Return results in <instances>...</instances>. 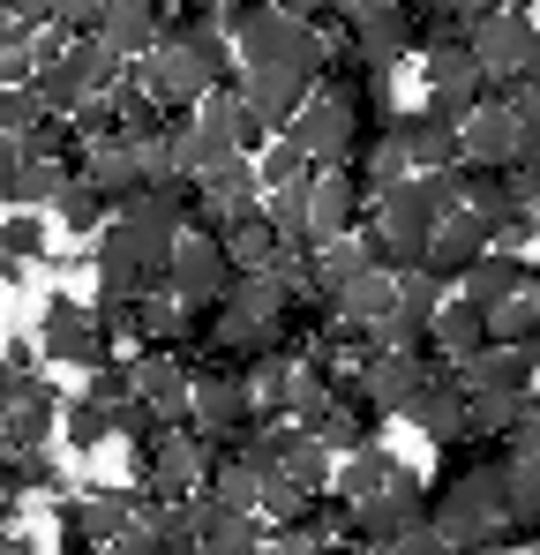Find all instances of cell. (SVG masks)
I'll list each match as a JSON object with an SVG mask.
<instances>
[{
  "label": "cell",
  "instance_id": "31",
  "mask_svg": "<svg viewBox=\"0 0 540 555\" xmlns=\"http://www.w3.org/2000/svg\"><path fill=\"white\" fill-rule=\"evenodd\" d=\"M68 181V166H46V158H15V166H0V203L8 210H46L53 195Z\"/></svg>",
  "mask_w": 540,
  "mask_h": 555
},
{
  "label": "cell",
  "instance_id": "9",
  "mask_svg": "<svg viewBox=\"0 0 540 555\" xmlns=\"http://www.w3.org/2000/svg\"><path fill=\"white\" fill-rule=\"evenodd\" d=\"M233 285V263H226V248H218V233H180L173 256H166V293H173L180 308H210L218 293Z\"/></svg>",
  "mask_w": 540,
  "mask_h": 555
},
{
  "label": "cell",
  "instance_id": "8",
  "mask_svg": "<svg viewBox=\"0 0 540 555\" xmlns=\"http://www.w3.org/2000/svg\"><path fill=\"white\" fill-rule=\"evenodd\" d=\"M360 218H368V188L353 166H323L308 181V248H331V241H353Z\"/></svg>",
  "mask_w": 540,
  "mask_h": 555
},
{
  "label": "cell",
  "instance_id": "15",
  "mask_svg": "<svg viewBox=\"0 0 540 555\" xmlns=\"http://www.w3.org/2000/svg\"><path fill=\"white\" fill-rule=\"evenodd\" d=\"M488 248H496L488 218L450 210V218H436V233H428V248H421V271L443 278V285H458V278H465V263H473V256H488Z\"/></svg>",
  "mask_w": 540,
  "mask_h": 555
},
{
  "label": "cell",
  "instance_id": "49",
  "mask_svg": "<svg viewBox=\"0 0 540 555\" xmlns=\"http://www.w3.org/2000/svg\"><path fill=\"white\" fill-rule=\"evenodd\" d=\"M338 8H346V15H353V8H368V0H338Z\"/></svg>",
  "mask_w": 540,
  "mask_h": 555
},
{
  "label": "cell",
  "instance_id": "12",
  "mask_svg": "<svg viewBox=\"0 0 540 555\" xmlns=\"http://www.w3.org/2000/svg\"><path fill=\"white\" fill-rule=\"evenodd\" d=\"M285 135L308 151V166H316V173H323V166H353V158H360V120L338 105V98H316V91H308L300 120H293Z\"/></svg>",
  "mask_w": 540,
  "mask_h": 555
},
{
  "label": "cell",
  "instance_id": "29",
  "mask_svg": "<svg viewBox=\"0 0 540 555\" xmlns=\"http://www.w3.org/2000/svg\"><path fill=\"white\" fill-rule=\"evenodd\" d=\"M390 308H398V278L375 271V263H368L360 278H346V285L331 293V315H346V323H368V331H375V323H383Z\"/></svg>",
  "mask_w": 540,
  "mask_h": 555
},
{
  "label": "cell",
  "instance_id": "39",
  "mask_svg": "<svg viewBox=\"0 0 540 555\" xmlns=\"http://www.w3.org/2000/svg\"><path fill=\"white\" fill-rule=\"evenodd\" d=\"M413 188H421V203H428L436 218L465 210V166H428V173H413Z\"/></svg>",
  "mask_w": 540,
  "mask_h": 555
},
{
  "label": "cell",
  "instance_id": "27",
  "mask_svg": "<svg viewBox=\"0 0 540 555\" xmlns=\"http://www.w3.org/2000/svg\"><path fill=\"white\" fill-rule=\"evenodd\" d=\"M46 248H53L46 210H15V218H0V278H8V285H15L23 271H38Z\"/></svg>",
  "mask_w": 540,
  "mask_h": 555
},
{
  "label": "cell",
  "instance_id": "20",
  "mask_svg": "<svg viewBox=\"0 0 540 555\" xmlns=\"http://www.w3.org/2000/svg\"><path fill=\"white\" fill-rule=\"evenodd\" d=\"M398 480H413V465L398 459L390 443H360V451H346V459L331 465V495L338 503H368V495H383Z\"/></svg>",
  "mask_w": 540,
  "mask_h": 555
},
{
  "label": "cell",
  "instance_id": "1",
  "mask_svg": "<svg viewBox=\"0 0 540 555\" xmlns=\"http://www.w3.org/2000/svg\"><path fill=\"white\" fill-rule=\"evenodd\" d=\"M226 38H233V53H241L248 68H278V76H300V83H316V76H323V53H331V38H323L316 23L285 15L278 0L248 8L241 23H226Z\"/></svg>",
  "mask_w": 540,
  "mask_h": 555
},
{
  "label": "cell",
  "instance_id": "2",
  "mask_svg": "<svg viewBox=\"0 0 540 555\" xmlns=\"http://www.w3.org/2000/svg\"><path fill=\"white\" fill-rule=\"evenodd\" d=\"M38 353L53 361V369H113L120 361V338H113V323L76 300V293H53L46 300V315H38Z\"/></svg>",
  "mask_w": 540,
  "mask_h": 555
},
{
  "label": "cell",
  "instance_id": "5",
  "mask_svg": "<svg viewBox=\"0 0 540 555\" xmlns=\"http://www.w3.org/2000/svg\"><path fill=\"white\" fill-rule=\"evenodd\" d=\"M61 405L68 390L53 383L46 369H23L8 383V421H0V451H46L53 428H61Z\"/></svg>",
  "mask_w": 540,
  "mask_h": 555
},
{
  "label": "cell",
  "instance_id": "6",
  "mask_svg": "<svg viewBox=\"0 0 540 555\" xmlns=\"http://www.w3.org/2000/svg\"><path fill=\"white\" fill-rule=\"evenodd\" d=\"M338 38L353 46V61H360V68H375V76H398V68L421 53V46H413V23H406L398 0H368V8H353Z\"/></svg>",
  "mask_w": 540,
  "mask_h": 555
},
{
  "label": "cell",
  "instance_id": "11",
  "mask_svg": "<svg viewBox=\"0 0 540 555\" xmlns=\"http://www.w3.org/2000/svg\"><path fill=\"white\" fill-rule=\"evenodd\" d=\"M458 166L465 173H511L518 166V113L503 98H488L458 120Z\"/></svg>",
  "mask_w": 540,
  "mask_h": 555
},
{
  "label": "cell",
  "instance_id": "19",
  "mask_svg": "<svg viewBox=\"0 0 540 555\" xmlns=\"http://www.w3.org/2000/svg\"><path fill=\"white\" fill-rule=\"evenodd\" d=\"M406 421L443 451V443H458L465 436V383H458V369H428V383L413 390V405H406Z\"/></svg>",
  "mask_w": 540,
  "mask_h": 555
},
{
  "label": "cell",
  "instance_id": "38",
  "mask_svg": "<svg viewBox=\"0 0 540 555\" xmlns=\"http://www.w3.org/2000/svg\"><path fill=\"white\" fill-rule=\"evenodd\" d=\"M368 271V248H360V233L353 241H331V248H316V285H323V300L346 285V278H360Z\"/></svg>",
  "mask_w": 540,
  "mask_h": 555
},
{
  "label": "cell",
  "instance_id": "47",
  "mask_svg": "<svg viewBox=\"0 0 540 555\" xmlns=\"http://www.w3.org/2000/svg\"><path fill=\"white\" fill-rule=\"evenodd\" d=\"M518 300H526V308H540V263L526 271V293H518Z\"/></svg>",
  "mask_w": 540,
  "mask_h": 555
},
{
  "label": "cell",
  "instance_id": "28",
  "mask_svg": "<svg viewBox=\"0 0 540 555\" xmlns=\"http://www.w3.org/2000/svg\"><path fill=\"white\" fill-rule=\"evenodd\" d=\"M61 68L76 76V91L83 98H105V91H120V76H128V61L98 38V30H83V38H68V53H61Z\"/></svg>",
  "mask_w": 540,
  "mask_h": 555
},
{
  "label": "cell",
  "instance_id": "52",
  "mask_svg": "<svg viewBox=\"0 0 540 555\" xmlns=\"http://www.w3.org/2000/svg\"><path fill=\"white\" fill-rule=\"evenodd\" d=\"M0 30H8V8H0Z\"/></svg>",
  "mask_w": 540,
  "mask_h": 555
},
{
  "label": "cell",
  "instance_id": "4",
  "mask_svg": "<svg viewBox=\"0 0 540 555\" xmlns=\"http://www.w3.org/2000/svg\"><path fill=\"white\" fill-rule=\"evenodd\" d=\"M473 61L488 68V83H518V76H540V23L533 8H496L465 30Z\"/></svg>",
  "mask_w": 540,
  "mask_h": 555
},
{
  "label": "cell",
  "instance_id": "48",
  "mask_svg": "<svg viewBox=\"0 0 540 555\" xmlns=\"http://www.w3.org/2000/svg\"><path fill=\"white\" fill-rule=\"evenodd\" d=\"M8 383H15V375H8V369H0V421H8Z\"/></svg>",
  "mask_w": 540,
  "mask_h": 555
},
{
  "label": "cell",
  "instance_id": "43",
  "mask_svg": "<svg viewBox=\"0 0 540 555\" xmlns=\"http://www.w3.org/2000/svg\"><path fill=\"white\" fill-rule=\"evenodd\" d=\"M278 8H285V15H300V23H316L323 38H338V30H346V8H338V0H278Z\"/></svg>",
  "mask_w": 540,
  "mask_h": 555
},
{
  "label": "cell",
  "instance_id": "37",
  "mask_svg": "<svg viewBox=\"0 0 540 555\" xmlns=\"http://www.w3.org/2000/svg\"><path fill=\"white\" fill-rule=\"evenodd\" d=\"M53 555H98V533L83 518V495H53Z\"/></svg>",
  "mask_w": 540,
  "mask_h": 555
},
{
  "label": "cell",
  "instance_id": "21",
  "mask_svg": "<svg viewBox=\"0 0 540 555\" xmlns=\"http://www.w3.org/2000/svg\"><path fill=\"white\" fill-rule=\"evenodd\" d=\"M195 511V555H263V518L256 511H226L210 495H188Z\"/></svg>",
  "mask_w": 540,
  "mask_h": 555
},
{
  "label": "cell",
  "instance_id": "30",
  "mask_svg": "<svg viewBox=\"0 0 540 555\" xmlns=\"http://www.w3.org/2000/svg\"><path fill=\"white\" fill-rule=\"evenodd\" d=\"M0 495L30 503V495H68V473L46 451H0Z\"/></svg>",
  "mask_w": 540,
  "mask_h": 555
},
{
  "label": "cell",
  "instance_id": "36",
  "mask_svg": "<svg viewBox=\"0 0 540 555\" xmlns=\"http://www.w3.org/2000/svg\"><path fill=\"white\" fill-rule=\"evenodd\" d=\"M256 181H263V188H285V181H316V166H308V151H300L293 135H270L263 151H256Z\"/></svg>",
  "mask_w": 540,
  "mask_h": 555
},
{
  "label": "cell",
  "instance_id": "17",
  "mask_svg": "<svg viewBox=\"0 0 540 555\" xmlns=\"http://www.w3.org/2000/svg\"><path fill=\"white\" fill-rule=\"evenodd\" d=\"M128 383H136V405H151L166 428L188 421V383H195L188 361H173V353H136L128 361Z\"/></svg>",
  "mask_w": 540,
  "mask_h": 555
},
{
  "label": "cell",
  "instance_id": "44",
  "mask_svg": "<svg viewBox=\"0 0 540 555\" xmlns=\"http://www.w3.org/2000/svg\"><path fill=\"white\" fill-rule=\"evenodd\" d=\"M511 451L540 459V390H526V413H518V428H511Z\"/></svg>",
  "mask_w": 540,
  "mask_h": 555
},
{
  "label": "cell",
  "instance_id": "13",
  "mask_svg": "<svg viewBox=\"0 0 540 555\" xmlns=\"http://www.w3.org/2000/svg\"><path fill=\"white\" fill-rule=\"evenodd\" d=\"M353 375H360V390H368V405H375L383 421H406L413 390L428 383V361H421V353H398V346H375V353L353 361Z\"/></svg>",
  "mask_w": 540,
  "mask_h": 555
},
{
  "label": "cell",
  "instance_id": "50",
  "mask_svg": "<svg viewBox=\"0 0 540 555\" xmlns=\"http://www.w3.org/2000/svg\"><path fill=\"white\" fill-rule=\"evenodd\" d=\"M511 8H540V0H511Z\"/></svg>",
  "mask_w": 540,
  "mask_h": 555
},
{
  "label": "cell",
  "instance_id": "42",
  "mask_svg": "<svg viewBox=\"0 0 540 555\" xmlns=\"http://www.w3.org/2000/svg\"><path fill=\"white\" fill-rule=\"evenodd\" d=\"M83 398H98V405H128V398H136V383H128V361H113V369H90Z\"/></svg>",
  "mask_w": 540,
  "mask_h": 555
},
{
  "label": "cell",
  "instance_id": "41",
  "mask_svg": "<svg viewBox=\"0 0 540 555\" xmlns=\"http://www.w3.org/2000/svg\"><path fill=\"white\" fill-rule=\"evenodd\" d=\"M98 15H105V0H46V23H53L61 38H83V30H98Z\"/></svg>",
  "mask_w": 540,
  "mask_h": 555
},
{
  "label": "cell",
  "instance_id": "33",
  "mask_svg": "<svg viewBox=\"0 0 540 555\" xmlns=\"http://www.w3.org/2000/svg\"><path fill=\"white\" fill-rule=\"evenodd\" d=\"M46 218H61V225H68L76 241H90V233H98V225L113 218V203H105V195H98L83 173H68V181H61V195L46 203Z\"/></svg>",
  "mask_w": 540,
  "mask_h": 555
},
{
  "label": "cell",
  "instance_id": "40",
  "mask_svg": "<svg viewBox=\"0 0 540 555\" xmlns=\"http://www.w3.org/2000/svg\"><path fill=\"white\" fill-rule=\"evenodd\" d=\"M443 300H450L443 278H428V271H406V278H398V308H406V315L436 323V308H443Z\"/></svg>",
  "mask_w": 540,
  "mask_h": 555
},
{
  "label": "cell",
  "instance_id": "14",
  "mask_svg": "<svg viewBox=\"0 0 540 555\" xmlns=\"http://www.w3.org/2000/svg\"><path fill=\"white\" fill-rule=\"evenodd\" d=\"M383 143H390V151L406 158V173H428V166H458V120L428 113V105H406V113H390Z\"/></svg>",
  "mask_w": 540,
  "mask_h": 555
},
{
  "label": "cell",
  "instance_id": "24",
  "mask_svg": "<svg viewBox=\"0 0 540 555\" xmlns=\"http://www.w3.org/2000/svg\"><path fill=\"white\" fill-rule=\"evenodd\" d=\"M98 38H105L120 61H143V53L166 38V0H128V8H105V15H98Z\"/></svg>",
  "mask_w": 540,
  "mask_h": 555
},
{
  "label": "cell",
  "instance_id": "16",
  "mask_svg": "<svg viewBox=\"0 0 540 555\" xmlns=\"http://www.w3.org/2000/svg\"><path fill=\"white\" fill-rule=\"evenodd\" d=\"M233 98L248 105V120H256L263 135H285V128L300 120V105H308V83H300V76H278V68H241Z\"/></svg>",
  "mask_w": 540,
  "mask_h": 555
},
{
  "label": "cell",
  "instance_id": "7",
  "mask_svg": "<svg viewBox=\"0 0 540 555\" xmlns=\"http://www.w3.org/2000/svg\"><path fill=\"white\" fill-rule=\"evenodd\" d=\"M421 68H428V98H421V105H428V113H443V120H465L473 105H488V91H496L465 38H458V46H428V53H421Z\"/></svg>",
  "mask_w": 540,
  "mask_h": 555
},
{
  "label": "cell",
  "instance_id": "26",
  "mask_svg": "<svg viewBox=\"0 0 540 555\" xmlns=\"http://www.w3.org/2000/svg\"><path fill=\"white\" fill-rule=\"evenodd\" d=\"M428 338H436L443 369H458V361H473V353L488 346V308H473V300H458V293H450L443 308H436V323H428Z\"/></svg>",
  "mask_w": 540,
  "mask_h": 555
},
{
  "label": "cell",
  "instance_id": "18",
  "mask_svg": "<svg viewBox=\"0 0 540 555\" xmlns=\"http://www.w3.org/2000/svg\"><path fill=\"white\" fill-rule=\"evenodd\" d=\"M76 173H83V181L98 188L113 210H120L128 195H143V188H151V181H143L136 143H120V135H98V143H83V151H76Z\"/></svg>",
  "mask_w": 540,
  "mask_h": 555
},
{
  "label": "cell",
  "instance_id": "3",
  "mask_svg": "<svg viewBox=\"0 0 540 555\" xmlns=\"http://www.w3.org/2000/svg\"><path fill=\"white\" fill-rule=\"evenodd\" d=\"M195 480H203V436L180 421V428H158L151 443H136V459H128V488L143 495V503H180V495H195Z\"/></svg>",
  "mask_w": 540,
  "mask_h": 555
},
{
  "label": "cell",
  "instance_id": "25",
  "mask_svg": "<svg viewBox=\"0 0 540 555\" xmlns=\"http://www.w3.org/2000/svg\"><path fill=\"white\" fill-rule=\"evenodd\" d=\"M533 375L540 369L526 353H511V346H480L473 361H458V383H465V390H496V398H526Z\"/></svg>",
  "mask_w": 540,
  "mask_h": 555
},
{
  "label": "cell",
  "instance_id": "51",
  "mask_svg": "<svg viewBox=\"0 0 540 555\" xmlns=\"http://www.w3.org/2000/svg\"><path fill=\"white\" fill-rule=\"evenodd\" d=\"M533 263H540V233H533Z\"/></svg>",
  "mask_w": 540,
  "mask_h": 555
},
{
  "label": "cell",
  "instance_id": "35",
  "mask_svg": "<svg viewBox=\"0 0 540 555\" xmlns=\"http://www.w3.org/2000/svg\"><path fill=\"white\" fill-rule=\"evenodd\" d=\"M331 451H323V443H316V436H300V443H293V459L278 465V473H270V480H293V488H300V495H323V488H331Z\"/></svg>",
  "mask_w": 540,
  "mask_h": 555
},
{
  "label": "cell",
  "instance_id": "10",
  "mask_svg": "<svg viewBox=\"0 0 540 555\" xmlns=\"http://www.w3.org/2000/svg\"><path fill=\"white\" fill-rule=\"evenodd\" d=\"M413 526H428V480L413 473V480H398V488H383V495H368L353 503V541L360 548H390V541H406Z\"/></svg>",
  "mask_w": 540,
  "mask_h": 555
},
{
  "label": "cell",
  "instance_id": "45",
  "mask_svg": "<svg viewBox=\"0 0 540 555\" xmlns=\"http://www.w3.org/2000/svg\"><path fill=\"white\" fill-rule=\"evenodd\" d=\"M496 8H511V0H436V15L458 23V30H473V23H480V15H496Z\"/></svg>",
  "mask_w": 540,
  "mask_h": 555
},
{
  "label": "cell",
  "instance_id": "22",
  "mask_svg": "<svg viewBox=\"0 0 540 555\" xmlns=\"http://www.w3.org/2000/svg\"><path fill=\"white\" fill-rule=\"evenodd\" d=\"M218 248H226V263H233V271H270V263H278V248H285V241L270 233V218H263V195L218 218Z\"/></svg>",
  "mask_w": 540,
  "mask_h": 555
},
{
  "label": "cell",
  "instance_id": "32",
  "mask_svg": "<svg viewBox=\"0 0 540 555\" xmlns=\"http://www.w3.org/2000/svg\"><path fill=\"white\" fill-rule=\"evenodd\" d=\"M83 518H90V533H98V548H105L128 526H143V495L136 488H83Z\"/></svg>",
  "mask_w": 540,
  "mask_h": 555
},
{
  "label": "cell",
  "instance_id": "34",
  "mask_svg": "<svg viewBox=\"0 0 540 555\" xmlns=\"http://www.w3.org/2000/svg\"><path fill=\"white\" fill-rule=\"evenodd\" d=\"M61 436H68V451H98V443H113V405H98V398H68V405H61Z\"/></svg>",
  "mask_w": 540,
  "mask_h": 555
},
{
  "label": "cell",
  "instance_id": "23",
  "mask_svg": "<svg viewBox=\"0 0 540 555\" xmlns=\"http://www.w3.org/2000/svg\"><path fill=\"white\" fill-rule=\"evenodd\" d=\"M526 271H533V256H518V248H488V256H473V263H465L458 300H473V308H503V300H518V293H526Z\"/></svg>",
  "mask_w": 540,
  "mask_h": 555
},
{
  "label": "cell",
  "instance_id": "46",
  "mask_svg": "<svg viewBox=\"0 0 540 555\" xmlns=\"http://www.w3.org/2000/svg\"><path fill=\"white\" fill-rule=\"evenodd\" d=\"M98 555H166V548H158V541H151L143 526H128L120 541H105V548H98Z\"/></svg>",
  "mask_w": 540,
  "mask_h": 555
}]
</instances>
